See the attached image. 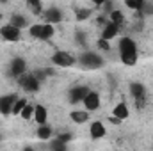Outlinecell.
I'll return each mask as SVG.
<instances>
[{
  "label": "cell",
  "instance_id": "ba28073f",
  "mask_svg": "<svg viewBox=\"0 0 153 151\" xmlns=\"http://www.w3.org/2000/svg\"><path fill=\"white\" fill-rule=\"evenodd\" d=\"M91 93V89L87 85H75L70 89V103L71 105H76V103H82L84 98Z\"/></svg>",
  "mask_w": 153,
  "mask_h": 151
},
{
  "label": "cell",
  "instance_id": "8fae6325",
  "mask_svg": "<svg viewBox=\"0 0 153 151\" xmlns=\"http://www.w3.org/2000/svg\"><path fill=\"white\" fill-rule=\"evenodd\" d=\"M18 100V94H4L0 96V114L2 115H11L13 105Z\"/></svg>",
  "mask_w": 153,
  "mask_h": 151
},
{
  "label": "cell",
  "instance_id": "6da1fadb",
  "mask_svg": "<svg viewBox=\"0 0 153 151\" xmlns=\"http://www.w3.org/2000/svg\"><path fill=\"white\" fill-rule=\"evenodd\" d=\"M117 50H119V59L125 66H135L137 59H139V50H137V43L128 36L119 38L117 43Z\"/></svg>",
  "mask_w": 153,
  "mask_h": 151
},
{
  "label": "cell",
  "instance_id": "e0dca14e",
  "mask_svg": "<svg viewBox=\"0 0 153 151\" xmlns=\"http://www.w3.org/2000/svg\"><path fill=\"white\" fill-rule=\"evenodd\" d=\"M70 119L76 123V124H84L89 121V112L87 110H71L70 112Z\"/></svg>",
  "mask_w": 153,
  "mask_h": 151
},
{
  "label": "cell",
  "instance_id": "9a60e30c",
  "mask_svg": "<svg viewBox=\"0 0 153 151\" xmlns=\"http://www.w3.org/2000/svg\"><path fill=\"white\" fill-rule=\"evenodd\" d=\"M111 115H114L116 119H119L121 123L125 121V119H128V115H130V110H128V105L125 103V101H121V103H117L114 109H112V114Z\"/></svg>",
  "mask_w": 153,
  "mask_h": 151
},
{
  "label": "cell",
  "instance_id": "7402d4cb",
  "mask_svg": "<svg viewBox=\"0 0 153 151\" xmlns=\"http://www.w3.org/2000/svg\"><path fill=\"white\" fill-rule=\"evenodd\" d=\"M109 21H111V23H114V25H117V27H121V25H123V21H125V14H123L121 11L114 9V11L109 14Z\"/></svg>",
  "mask_w": 153,
  "mask_h": 151
},
{
  "label": "cell",
  "instance_id": "9c48e42d",
  "mask_svg": "<svg viewBox=\"0 0 153 151\" xmlns=\"http://www.w3.org/2000/svg\"><path fill=\"white\" fill-rule=\"evenodd\" d=\"M43 16H45V23H50V25L61 23V21H62V18H64L62 11H61L59 7H55V5L46 7V9L43 11Z\"/></svg>",
  "mask_w": 153,
  "mask_h": 151
},
{
  "label": "cell",
  "instance_id": "ffe728a7",
  "mask_svg": "<svg viewBox=\"0 0 153 151\" xmlns=\"http://www.w3.org/2000/svg\"><path fill=\"white\" fill-rule=\"evenodd\" d=\"M27 105H29L27 98H18V100L14 101V105H13V112H11V115H20L22 110H23Z\"/></svg>",
  "mask_w": 153,
  "mask_h": 151
},
{
  "label": "cell",
  "instance_id": "8992f818",
  "mask_svg": "<svg viewBox=\"0 0 153 151\" xmlns=\"http://www.w3.org/2000/svg\"><path fill=\"white\" fill-rule=\"evenodd\" d=\"M0 38L4 41H9V43H16L22 38V30L13 27V25H9V23H5V25L0 27Z\"/></svg>",
  "mask_w": 153,
  "mask_h": 151
},
{
  "label": "cell",
  "instance_id": "1f68e13d",
  "mask_svg": "<svg viewBox=\"0 0 153 151\" xmlns=\"http://www.w3.org/2000/svg\"><path fill=\"white\" fill-rule=\"evenodd\" d=\"M141 13H144V14H153V4L152 2H144V7H143Z\"/></svg>",
  "mask_w": 153,
  "mask_h": 151
},
{
  "label": "cell",
  "instance_id": "30bf717a",
  "mask_svg": "<svg viewBox=\"0 0 153 151\" xmlns=\"http://www.w3.org/2000/svg\"><path fill=\"white\" fill-rule=\"evenodd\" d=\"M100 103H102V100H100V94H98L96 91H91V93L84 98V101H82L84 110H87V112L98 110V109H100Z\"/></svg>",
  "mask_w": 153,
  "mask_h": 151
},
{
  "label": "cell",
  "instance_id": "7c38bea8",
  "mask_svg": "<svg viewBox=\"0 0 153 151\" xmlns=\"http://www.w3.org/2000/svg\"><path fill=\"white\" fill-rule=\"evenodd\" d=\"M89 135H91V139H94V141L103 139V137L107 135L105 124H103L102 121H93V123L89 124Z\"/></svg>",
  "mask_w": 153,
  "mask_h": 151
},
{
  "label": "cell",
  "instance_id": "cb8c5ba5",
  "mask_svg": "<svg viewBox=\"0 0 153 151\" xmlns=\"http://www.w3.org/2000/svg\"><path fill=\"white\" fill-rule=\"evenodd\" d=\"M125 5H126L128 9H132V11L141 13L143 7H144V0H125Z\"/></svg>",
  "mask_w": 153,
  "mask_h": 151
},
{
  "label": "cell",
  "instance_id": "2e32d148",
  "mask_svg": "<svg viewBox=\"0 0 153 151\" xmlns=\"http://www.w3.org/2000/svg\"><path fill=\"white\" fill-rule=\"evenodd\" d=\"M36 137H38L39 141H52V137H53V128L46 123V124H41L38 126V130H36Z\"/></svg>",
  "mask_w": 153,
  "mask_h": 151
},
{
  "label": "cell",
  "instance_id": "d590c367",
  "mask_svg": "<svg viewBox=\"0 0 153 151\" xmlns=\"http://www.w3.org/2000/svg\"><path fill=\"white\" fill-rule=\"evenodd\" d=\"M0 23H2V13H0Z\"/></svg>",
  "mask_w": 153,
  "mask_h": 151
},
{
  "label": "cell",
  "instance_id": "d6a6232c",
  "mask_svg": "<svg viewBox=\"0 0 153 151\" xmlns=\"http://www.w3.org/2000/svg\"><path fill=\"white\" fill-rule=\"evenodd\" d=\"M109 121H111V123H112V124H117V126H119V124H121V121H119V119H116L114 115H109Z\"/></svg>",
  "mask_w": 153,
  "mask_h": 151
},
{
  "label": "cell",
  "instance_id": "3957f363",
  "mask_svg": "<svg viewBox=\"0 0 153 151\" xmlns=\"http://www.w3.org/2000/svg\"><path fill=\"white\" fill-rule=\"evenodd\" d=\"M52 62H53L57 68H71L76 62V57L71 55L70 52H66V50H57V52H53V55H52Z\"/></svg>",
  "mask_w": 153,
  "mask_h": 151
},
{
  "label": "cell",
  "instance_id": "603a6c76",
  "mask_svg": "<svg viewBox=\"0 0 153 151\" xmlns=\"http://www.w3.org/2000/svg\"><path fill=\"white\" fill-rule=\"evenodd\" d=\"M48 151H68V144L61 142L59 139H52L48 141Z\"/></svg>",
  "mask_w": 153,
  "mask_h": 151
},
{
  "label": "cell",
  "instance_id": "7a4b0ae2",
  "mask_svg": "<svg viewBox=\"0 0 153 151\" xmlns=\"http://www.w3.org/2000/svg\"><path fill=\"white\" fill-rule=\"evenodd\" d=\"M76 62H78L82 68H85V70H100V68H103V64H105L103 57H102L98 52H91V50L80 52V53L76 55Z\"/></svg>",
  "mask_w": 153,
  "mask_h": 151
},
{
  "label": "cell",
  "instance_id": "277c9868",
  "mask_svg": "<svg viewBox=\"0 0 153 151\" xmlns=\"http://www.w3.org/2000/svg\"><path fill=\"white\" fill-rule=\"evenodd\" d=\"M9 75L13 78H20L27 73V61L23 57H13L9 62Z\"/></svg>",
  "mask_w": 153,
  "mask_h": 151
},
{
  "label": "cell",
  "instance_id": "5bb4252c",
  "mask_svg": "<svg viewBox=\"0 0 153 151\" xmlns=\"http://www.w3.org/2000/svg\"><path fill=\"white\" fill-rule=\"evenodd\" d=\"M34 121L38 123V126L48 123V110L45 105H34Z\"/></svg>",
  "mask_w": 153,
  "mask_h": 151
},
{
  "label": "cell",
  "instance_id": "836d02e7",
  "mask_svg": "<svg viewBox=\"0 0 153 151\" xmlns=\"http://www.w3.org/2000/svg\"><path fill=\"white\" fill-rule=\"evenodd\" d=\"M23 151H36V150H34L32 146H25V148H23Z\"/></svg>",
  "mask_w": 153,
  "mask_h": 151
},
{
  "label": "cell",
  "instance_id": "4316f807",
  "mask_svg": "<svg viewBox=\"0 0 153 151\" xmlns=\"http://www.w3.org/2000/svg\"><path fill=\"white\" fill-rule=\"evenodd\" d=\"M20 117L22 119H25V121H29V119H34V105H27L23 110H22V114H20Z\"/></svg>",
  "mask_w": 153,
  "mask_h": 151
},
{
  "label": "cell",
  "instance_id": "4fadbf2b",
  "mask_svg": "<svg viewBox=\"0 0 153 151\" xmlns=\"http://www.w3.org/2000/svg\"><path fill=\"white\" fill-rule=\"evenodd\" d=\"M117 34H119V27L111 23V21H105V25L102 27V39L112 41L114 38H117Z\"/></svg>",
  "mask_w": 153,
  "mask_h": 151
},
{
  "label": "cell",
  "instance_id": "d6986e66",
  "mask_svg": "<svg viewBox=\"0 0 153 151\" xmlns=\"http://www.w3.org/2000/svg\"><path fill=\"white\" fill-rule=\"evenodd\" d=\"M91 14H93V9H89V7H76L75 9V20L76 21H84V20L91 18Z\"/></svg>",
  "mask_w": 153,
  "mask_h": 151
},
{
  "label": "cell",
  "instance_id": "4dcf8cb0",
  "mask_svg": "<svg viewBox=\"0 0 153 151\" xmlns=\"http://www.w3.org/2000/svg\"><path fill=\"white\" fill-rule=\"evenodd\" d=\"M98 48H100V50H103V52H109V50H111V43L100 38V39H98Z\"/></svg>",
  "mask_w": 153,
  "mask_h": 151
},
{
  "label": "cell",
  "instance_id": "484cf974",
  "mask_svg": "<svg viewBox=\"0 0 153 151\" xmlns=\"http://www.w3.org/2000/svg\"><path fill=\"white\" fill-rule=\"evenodd\" d=\"M41 30H43V23H34V25L29 27V34H30V38H34V39L41 38Z\"/></svg>",
  "mask_w": 153,
  "mask_h": 151
},
{
  "label": "cell",
  "instance_id": "ac0fdd59",
  "mask_svg": "<svg viewBox=\"0 0 153 151\" xmlns=\"http://www.w3.org/2000/svg\"><path fill=\"white\" fill-rule=\"evenodd\" d=\"M9 25H13V27H16V29H25L27 25H29V20L23 16V14H11V20H9Z\"/></svg>",
  "mask_w": 153,
  "mask_h": 151
},
{
  "label": "cell",
  "instance_id": "52a82bcc",
  "mask_svg": "<svg viewBox=\"0 0 153 151\" xmlns=\"http://www.w3.org/2000/svg\"><path fill=\"white\" fill-rule=\"evenodd\" d=\"M130 94H132V98L135 100V103L139 107L144 105V101H146V87L141 82H132L130 84Z\"/></svg>",
  "mask_w": 153,
  "mask_h": 151
},
{
  "label": "cell",
  "instance_id": "44dd1931",
  "mask_svg": "<svg viewBox=\"0 0 153 151\" xmlns=\"http://www.w3.org/2000/svg\"><path fill=\"white\" fill-rule=\"evenodd\" d=\"M53 34H55V29H53V25H50V23H43V30H41V41H48V39L53 38Z\"/></svg>",
  "mask_w": 153,
  "mask_h": 151
},
{
  "label": "cell",
  "instance_id": "f546056e",
  "mask_svg": "<svg viewBox=\"0 0 153 151\" xmlns=\"http://www.w3.org/2000/svg\"><path fill=\"white\" fill-rule=\"evenodd\" d=\"M57 139H59L61 142L68 144V142H71V141H73V133H71V132H62V133H59V135H57Z\"/></svg>",
  "mask_w": 153,
  "mask_h": 151
},
{
  "label": "cell",
  "instance_id": "f1b7e54d",
  "mask_svg": "<svg viewBox=\"0 0 153 151\" xmlns=\"http://www.w3.org/2000/svg\"><path fill=\"white\" fill-rule=\"evenodd\" d=\"M102 11H103V14H111L112 11H114V2H111V0H107V2H102Z\"/></svg>",
  "mask_w": 153,
  "mask_h": 151
},
{
  "label": "cell",
  "instance_id": "83f0119b",
  "mask_svg": "<svg viewBox=\"0 0 153 151\" xmlns=\"http://www.w3.org/2000/svg\"><path fill=\"white\" fill-rule=\"evenodd\" d=\"M75 41H76V44L85 46V43H87V36H85V32H82V30H75Z\"/></svg>",
  "mask_w": 153,
  "mask_h": 151
},
{
  "label": "cell",
  "instance_id": "5b68a950",
  "mask_svg": "<svg viewBox=\"0 0 153 151\" xmlns=\"http://www.w3.org/2000/svg\"><path fill=\"white\" fill-rule=\"evenodd\" d=\"M18 82L25 93H38L39 87H41V82L34 76V73H25L23 76L18 78Z\"/></svg>",
  "mask_w": 153,
  "mask_h": 151
},
{
  "label": "cell",
  "instance_id": "e575fe53",
  "mask_svg": "<svg viewBox=\"0 0 153 151\" xmlns=\"http://www.w3.org/2000/svg\"><path fill=\"white\" fill-rule=\"evenodd\" d=\"M2 139H4V135H2V133H0V142H2Z\"/></svg>",
  "mask_w": 153,
  "mask_h": 151
},
{
  "label": "cell",
  "instance_id": "d4e9b609",
  "mask_svg": "<svg viewBox=\"0 0 153 151\" xmlns=\"http://www.w3.org/2000/svg\"><path fill=\"white\" fill-rule=\"evenodd\" d=\"M27 7H29L34 14H41V16H43V11H45V9H43V4H41L39 0H29V2H27Z\"/></svg>",
  "mask_w": 153,
  "mask_h": 151
}]
</instances>
